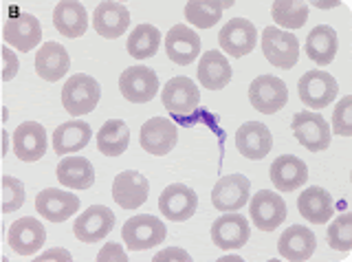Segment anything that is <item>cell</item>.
<instances>
[{
  "mask_svg": "<svg viewBox=\"0 0 352 262\" xmlns=\"http://www.w3.org/2000/svg\"><path fill=\"white\" fill-rule=\"evenodd\" d=\"M36 260H66L69 262L71 260V254L69 251H64V249H49L44 256H38Z\"/></svg>",
  "mask_w": 352,
  "mask_h": 262,
  "instance_id": "cell-43",
  "label": "cell"
},
{
  "mask_svg": "<svg viewBox=\"0 0 352 262\" xmlns=\"http://www.w3.org/2000/svg\"><path fill=\"white\" fill-rule=\"evenodd\" d=\"M249 102L258 113L275 115L289 102V89L275 75H260L249 86Z\"/></svg>",
  "mask_w": 352,
  "mask_h": 262,
  "instance_id": "cell-5",
  "label": "cell"
},
{
  "mask_svg": "<svg viewBox=\"0 0 352 262\" xmlns=\"http://www.w3.org/2000/svg\"><path fill=\"white\" fill-rule=\"evenodd\" d=\"M150 183L137 170H124L115 177L113 183V199L124 210H137L148 201Z\"/></svg>",
  "mask_w": 352,
  "mask_h": 262,
  "instance_id": "cell-17",
  "label": "cell"
},
{
  "mask_svg": "<svg viewBox=\"0 0 352 262\" xmlns=\"http://www.w3.org/2000/svg\"><path fill=\"white\" fill-rule=\"evenodd\" d=\"M251 183L245 174H229L223 177L212 190V203L220 212H236L249 203Z\"/></svg>",
  "mask_w": 352,
  "mask_h": 262,
  "instance_id": "cell-18",
  "label": "cell"
},
{
  "mask_svg": "<svg viewBox=\"0 0 352 262\" xmlns=\"http://www.w3.org/2000/svg\"><path fill=\"white\" fill-rule=\"evenodd\" d=\"M97 260L99 262H110V260H115V262H128V256L124 254V249H121L119 243H108L106 247H102V251H99Z\"/></svg>",
  "mask_w": 352,
  "mask_h": 262,
  "instance_id": "cell-41",
  "label": "cell"
},
{
  "mask_svg": "<svg viewBox=\"0 0 352 262\" xmlns=\"http://www.w3.org/2000/svg\"><path fill=\"white\" fill-rule=\"evenodd\" d=\"M93 130L88 126L84 119H71L62 126L55 128L53 133V152L55 155H71V152L84 150L91 141Z\"/></svg>",
  "mask_w": 352,
  "mask_h": 262,
  "instance_id": "cell-28",
  "label": "cell"
},
{
  "mask_svg": "<svg viewBox=\"0 0 352 262\" xmlns=\"http://www.w3.org/2000/svg\"><path fill=\"white\" fill-rule=\"evenodd\" d=\"M317 238L308 227L304 225H291L278 240L280 256L293 262H304L315 254Z\"/></svg>",
  "mask_w": 352,
  "mask_h": 262,
  "instance_id": "cell-24",
  "label": "cell"
},
{
  "mask_svg": "<svg viewBox=\"0 0 352 262\" xmlns=\"http://www.w3.org/2000/svg\"><path fill=\"white\" fill-rule=\"evenodd\" d=\"M333 128H335V133L341 137L352 135V97H344V100L335 106Z\"/></svg>",
  "mask_w": 352,
  "mask_h": 262,
  "instance_id": "cell-39",
  "label": "cell"
},
{
  "mask_svg": "<svg viewBox=\"0 0 352 262\" xmlns=\"http://www.w3.org/2000/svg\"><path fill=\"white\" fill-rule=\"evenodd\" d=\"M99 97H102V86L95 78L86 73L71 75V80H66L62 89V106L69 115H88L93 113Z\"/></svg>",
  "mask_w": 352,
  "mask_h": 262,
  "instance_id": "cell-1",
  "label": "cell"
},
{
  "mask_svg": "<svg viewBox=\"0 0 352 262\" xmlns=\"http://www.w3.org/2000/svg\"><path fill=\"white\" fill-rule=\"evenodd\" d=\"M258 42V29L247 18H234L220 29L218 45L231 58H245Z\"/></svg>",
  "mask_w": 352,
  "mask_h": 262,
  "instance_id": "cell-10",
  "label": "cell"
},
{
  "mask_svg": "<svg viewBox=\"0 0 352 262\" xmlns=\"http://www.w3.org/2000/svg\"><path fill=\"white\" fill-rule=\"evenodd\" d=\"M165 51H168V58L174 64H181V67H187L192 64L198 53H201V38L192 29L185 25H176L168 31L165 36Z\"/></svg>",
  "mask_w": 352,
  "mask_h": 262,
  "instance_id": "cell-22",
  "label": "cell"
},
{
  "mask_svg": "<svg viewBox=\"0 0 352 262\" xmlns=\"http://www.w3.org/2000/svg\"><path fill=\"white\" fill-rule=\"evenodd\" d=\"M234 3H216V0H192L185 5V18L187 23L201 29H212L223 18V9L231 7Z\"/></svg>",
  "mask_w": 352,
  "mask_h": 262,
  "instance_id": "cell-34",
  "label": "cell"
},
{
  "mask_svg": "<svg viewBox=\"0 0 352 262\" xmlns=\"http://www.w3.org/2000/svg\"><path fill=\"white\" fill-rule=\"evenodd\" d=\"M339 93V84L330 73L326 71H308L297 80V95L304 106L313 111H322L335 102Z\"/></svg>",
  "mask_w": 352,
  "mask_h": 262,
  "instance_id": "cell-4",
  "label": "cell"
},
{
  "mask_svg": "<svg viewBox=\"0 0 352 262\" xmlns=\"http://www.w3.org/2000/svg\"><path fill=\"white\" fill-rule=\"evenodd\" d=\"M152 260H154V262H163V260H183V262H190V256H187V251H185V249L170 247V249H163L161 254H157Z\"/></svg>",
  "mask_w": 352,
  "mask_h": 262,
  "instance_id": "cell-42",
  "label": "cell"
},
{
  "mask_svg": "<svg viewBox=\"0 0 352 262\" xmlns=\"http://www.w3.org/2000/svg\"><path fill=\"white\" fill-rule=\"evenodd\" d=\"M297 210L300 214L315 225L328 223L335 214L333 196H330L324 188H306L300 199H297Z\"/></svg>",
  "mask_w": 352,
  "mask_h": 262,
  "instance_id": "cell-29",
  "label": "cell"
},
{
  "mask_svg": "<svg viewBox=\"0 0 352 262\" xmlns=\"http://www.w3.org/2000/svg\"><path fill=\"white\" fill-rule=\"evenodd\" d=\"M58 181L69 190H88L95 183V168L86 157H66L58 163Z\"/></svg>",
  "mask_w": 352,
  "mask_h": 262,
  "instance_id": "cell-31",
  "label": "cell"
},
{
  "mask_svg": "<svg viewBox=\"0 0 352 262\" xmlns=\"http://www.w3.org/2000/svg\"><path fill=\"white\" fill-rule=\"evenodd\" d=\"M339 40L333 27L319 25L306 38V56L317 64H330L337 56Z\"/></svg>",
  "mask_w": 352,
  "mask_h": 262,
  "instance_id": "cell-33",
  "label": "cell"
},
{
  "mask_svg": "<svg viewBox=\"0 0 352 262\" xmlns=\"http://www.w3.org/2000/svg\"><path fill=\"white\" fill-rule=\"evenodd\" d=\"M130 146V128L124 119H108L97 133V148L106 157L124 155Z\"/></svg>",
  "mask_w": 352,
  "mask_h": 262,
  "instance_id": "cell-32",
  "label": "cell"
},
{
  "mask_svg": "<svg viewBox=\"0 0 352 262\" xmlns=\"http://www.w3.org/2000/svg\"><path fill=\"white\" fill-rule=\"evenodd\" d=\"M161 34L154 25H139L128 36V53L135 60H148L159 51Z\"/></svg>",
  "mask_w": 352,
  "mask_h": 262,
  "instance_id": "cell-35",
  "label": "cell"
},
{
  "mask_svg": "<svg viewBox=\"0 0 352 262\" xmlns=\"http://www.w3.org/2000/svg\"><path fill=\"white\" fill-rule=\"evenodd\" d=\"M308 5L302 0H275L271 7V16L275 25L286 27V29H302L308 20Z\"/></svg>",
  "mask_w": 352,
  "mask_h": 262,
  "instance_id": "cell-36",
  "label": "cell"
},
{
  "mask_svg": "<svg viewBox=\"0 0 352 262\" xmlns=\"http://www.w3.org/2000/svg\"><path fill=\"white\" fill-rule=\"evenodd\" d=\"M328 245L337 251H350L352 249V214L337 216L333 225L328 227Z\"/></svg>",
  "mask_w": 352,
  "mask_h": 262,
  "instance_id": "cell-37",
  "label": "cell"
},
{
  "mask_svg": "<svg viewBox=\"0 0 352 262\" xmlns=\"http://www.w3.org/2000/svg\"><path fill=\"white\" fill-rule=\"evenodd\" d=\"M53 25L66 38H82L88 29V14L82 3L62 0L53 9Z\"/></svg>",
  "mask_w": 352,
  "mask_h": 262,
  "instance_id": "cell-30",
  "label": "cell"
},
{
  "mask_svg": "<svg viewBox=\"0 0 352 262\" xmlns=\"http://www.w3.org/2000/svg\"><path fill=\"white\" fill-rule=\"evenodd\" d=\"M161 102L174 117H185L194 113L198 104H201V93H198V86L194 84V80L172 78L163 86Z\"/></svg>",
  "mask_w": 352,
  "mask_h": 262,
  "instance_id": "cell-11",
  "label": "cell"
},
{
  "mask_svg": "<svg viewBox=\"0 0 352 262\" xmlns=\"http://www.w3.org/2000/svg\"><path fill=\"white\" fill-rule=\"evenodd\" d=\"M36 210L51 223H64L80 210V199L66 190L47 188L36 196Z\"/></svg>",
  "mask_w": 352,
  "mask_h": 262,
  "instance_id": "cell-19",
  "label": "cell"
},
{
  "mask_svg": "<svg viewBox=\"0 0 352 262\" xmlns=\"http://www.w3.org/2000/svg\"><path fill=\"white\" fill-rule=\"evenodd\" d=\"M179 141V128L168 117H152L141 126L139 146L154 157H165Z\"/></svg>",
  "mask_w": 352,
  "mask_h": 262,
  "instance_id": "cell-9",
  "label": "cell"
},
{
  "mask_svg": "<svg viewBox=\"0 0 352 262\" xmlns=\"http://www.w3.org/2000/svg\"><path fill=\"white\" fill-rule=\"evenodd\" d=\"M165 236H168L165 223L152 214L132 216L121 227V238H124L130 251H146L157 247L159 243H163Z\"/></svg>",
  "mask_w": 352,
  "mask_h": 262,
  "instance_id": "cell-2",
  "label": "cell"
},
{
  "mask_svg": "<svg viewBox=\"0 0 352 262\" xmlns=\"http://www.w3.org/2000/svg\"><path fill=\"white\" fill-rule=\"evenodd\" d=\"M249 214L253 225L260 232H273L286 218V203L282 201L280 194H275L271 190H260L249 201Z\"/></svg>",
  "mask_w": 352,
  "mask_h": 262,
  "instance_id": "cell-12",
  "label": "cell"
},
{
  "mask_svg": "<svg viewBox=\"0 0 352 262\" xmlns=\"http://www.w3.org/2000/svg\"><path fill=\"white\" fill-rule=\"evenodd\" d=\"M308 181L306 163L295 155H282L271 166V183L280 192H295Z\"/></svg>",
  "mask_w": 352,
  "mask_h": 262,
  "instance_id": "cell-25",
  "label": "cell"
},
{
  "mask_svg": "<svg viewBox=\"0 0 352 262\" xmlns=\"http://www.w3.org/2000/svg\"><path fill=\"white\" fill-rule=\"evenodd\" d=\"M25 205V185L16 177H3V212L11 214Z\"/></svg>",
  "mask_w": 352,
  "mask_h": 262,
  "instance_id": "cell-38",
  "label": "cell"
},
{
  "mask_svg": "<svg viewBox=\"0 0 352 262\" xmlns=\"http://www.w3.org/2000/svg\"><path fill=\"white\" fill-rule=\"evenodd\" d=\"M93 27L102 38H121L130 27V12L121 3H99L93 14Z\"/></svg>",
  "mask_w": 352,
  "mask_h": 262,
  "instance_id": "cell-23",
  "label": "cell"
},
{
  "mask_svg": "<svg viewBox=\"0 0 352 262\" xmlns=\"http://www.w3.org/2000/svg\"><path fill=\"white\" fill-rule=\"evenodd\" d=\"M3 38L9 47H14L22 53H29L33 51L42 40V27H40V20L31 14H20L14 12L7 20H5V27H3Z\"/></svg>",
  "mask_w": 352,
  "mask_h": 262,
  "instance_id": "cell-8",
  "label": "cell"
},
{
  "mask_svg": "<svg viewBox=\"0 0 352 262\" xmlns=\"http://www.w3.org/2000/svg\"><path fill=\"white\" fill-rule=\"evenodd\" d=\"M262 53L275 69L289 71L300 60V40L291 31H282L278 27H267L262 34Z\"/></svg>",
  "mask_w": 352,
  "mask_h": 262,
  "instance_id": "cell-3",
  "label": "cell"
},
{
  "mask_svg": "<svg viewBox=\"0 0 352 262\" xmlns=\"http://www.w3.org/2000/svg\"><path fill=\"white\" fill-rule=\"evenodd\" d=\"M231 64L220 51H207L203 53L201 62H198V82H201L207 91H223L231 82Z\"/></svg>",
  "mask_w": 352,
  "mask_h": 262,
  "instance_id": "cell-27",
  "label": "cell"
},
{
  "mask_svg": "<svg viewBox=\"0 0 352 262\" xmlns=\"http://www.w3.org/2000/svg\"><path fill=\"white\" fill-rule=\"evenodd\" d=\"M115 227V214L106 205H91L77 218L73 225V234L82 243H97L106 238Z\"/></svg>",
  "mask_w": 352,
  "mask_h": 262,
  "instance_id": "cell-16",
  "label": "cell"
},
{
  "mask_svg": "<svg viewBox=\"0 0 352 262\" xmlns=\"http://www.w3.org/2000/svg\"><path fill=\"white\" fill-rule=\"evenodd\" d=\"M251 236L249 221L240 214H225L214 221L212 225V240L218 249H240L247 245Z\"/></svg>",
  "mask_w": 352,
  "mask_h": 262,
  "instance_id": "cell-20",
  "label": "cell"
},
{
  "mask_svg": "<svg viewBox=\"0 0 352 262\" xmlns=\"http://www.w3.org/2000/svg\"><path fill=\"white\" fill-rule=\"evenodd\" d=\"M47 240V229L33 216H25L20 221L11 223L7 232L9 249L18 256H33Z\"/></svg>",
  "mask_w": 352,
  "mask_h": 262,
  "instance_id": "cell-14",
  "label": "cell"
},
{
  "mask_svg": "<svg viewBox=\"0 0 352 262\" xmlns=\"http://www.w3.org/2000/svg\"><path fill=\"white\" fill-rule=\"evenodd\" d=\"M33 67H36V73L42 80L58 82L69 73V67H71L69 51L62 45H58V42H47V45H42L38 49Z\"/></svg>",
  "mask_w": 352,
  "mask_h": 262,
  "instance_id": "cell-26",
  "label": "cell"
},
{
  "mask_svg": "<svg viewBox=\"0 0 352 262\" xmlns=\"http://www.w3.org/2000/svg\"><path fill=\"white\" fill-rule=\"evenodd\" d=\"M18 69L20 62L16 53L9 47H0V75H3V80H14L18 75Z\"/></svg>",
  "mask_w": 352,
  "mask_h": 262,
  "instance_id": "cell-40",
  "label": "cell"
},
{
  "mask_svg": "<svg viewBox=\"0 0 352 262\" xmlns=\"http://www.w3.org/2000/svg\"><path fill=\"white\" fill-rule=\"evenodd\" d=\"M119 91L132 104H148L159 93V78L150 67H130L119 75Z\"/></svg>",
  "mask_w": 352,
  "mask_h": 262,
  "instance_id": "cell-7",
  "label": "cell"
},
{
  "mask_svg": "<svg viewBox=\"0 0 352 262\" xmlns=\"http://www.w3.org/2000/svg\"><path fill=\"white\" fill-rule=\"evenodd\" d=\"M291 130H293V137L311 152L326 150L330 146V139H333L330 137L328 122L322 115H317L313 111L295 113L291 119Z\"/></svg>",
  "mask_w": 352,
  "mask_h": 262,
  "instance_id": "cell-6",
  "label": "cell"
},
{
  "mask_svg": "<svg viewBox=\"0 0 352 262\" xmlns=\"http://www.w3.org/2000/svg\"><path fill=\"white\" fill-rule=\"evenodd\" d=\"M196 207H198L196 192L192 188H187V185H181V183L168 185V188H165L159 196L161 214L168 218V221H174V223L190 221L196 212Z\"/></svg>",
  "mask_w": 352,
  "mask_h": 262,
  "instance_id": "cell-13",
  "label": "cell"
},
{
  "mask_svg": "<svg viewBox=\"0 0 352 262\" xmlns=\"http://www.w3.org/2000/svg\"><path fill=\"white\" fill-rule=\"evenodd\" d=\"M47 148H49V137L42 124L25 122L14 130V155L20 161L25 163L40 161L47 155Z\"/></svg>",
  "mask_w": 352,
  "mask_h": 262,
  "instance_id": "cell-15",
  "label": "cell"
},
{
  "mask_svg": "<svg viewBox=\"0 0 352 262\" xmlns=\"http://www.w3.org/2000/svg\"><path fill=\"white\" fill-rule=\"evenodd\" d=\"M236 148L242 157H247L251 161H260L271 152L273 135L264 124L247 122V124H242L236 133Z\"/></svg>",
  "mask_w": 352,
  "mask_h": 262,
  "instance_id": "cell-21",
  "label": "cell"
}]
</instances>
